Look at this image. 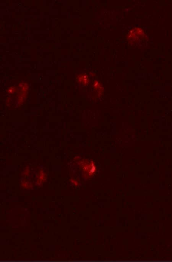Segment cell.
Returning a JSON list of instances; mask_svg holds the SVG:
<instances>
[{
	"mask_svg": "<svg viewBox=\"0 0 172 262\" xmlns=\"http://www.w3.org/2000/svg\"><path fill=\"white\" fill-rule=\"evenodd\" d=\"M89 77L86 74H81L79 75L77 77V81L78 83L84 85L86 86L89 82Z\"/></svg>",
	"mask_w": 172,
	"mask_h": 262,
	"instance_id": "cell-1",
	"label": "cell"
},
{
	"mask_svg": "<svg viewBox=\"0 0 172 262\" xmlns=\"http://www.w3.org/2000/svg\"><path fill=\"white\" fill-rule=\"evenodd\" d=\"M16 90V88L15 87H10L9 89L7 90V92L9 93H14Z\"/></svg>",
	"mask_w": 172,
	"mask_h": 262,
	"instance_id": "cell-2",
	"label": "cell"
}]
</instances>
